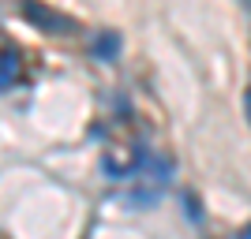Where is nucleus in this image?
<instances>
[{
	"instance_id": "obj_2",
	"label": "nucleus",
	"mask_w": 251,
	"mask_h": 239,
	"mask_svg": "<svg viewBox=\"0 0 251 239\" xmlns=\"http://www.w3.org/2000/svg\"><path fill=\"white\" fill-rule=\"evenodd\" d=\"M120 34L116 30H105V34H98L94 38V56L98 60H116V56H120Z\"/></svg>"
},
{
	"instance_id": "obj_5",
	"label": "nucleus",
	"mask_w": 251,
	"mask_h": 239,
	"mask_svg": "<svg viewBox=\"0 0 251 239\" xmlns=\"http://www.w3.org/2000/svg\"><path fill=\"white\" fill-rule=\"evenodd\" d=\"M240 239H251V228H248V232H244V236H240Z\"/></svg>"
},
{
	"instance_id": "obj_4",
	"label": "nucleus",
	"mask_w": 251,
	"mask_h": 239,
	"mask_svg": "<svg viewBox=\"0 0 251 239\" xmlns=\"http://www.w3.org/2000/svg\"><path fill=\"white\" fill-rule=\"evenodd\" d=\"M248 120H251V90H248Z\"/></svg>"
},
{
	"instance_id": "obj_3",
	"label": "nucleus",
	"mask_w": 251,
	"mask_h": 239,
	"mask_svg": "<svg viewBox=\"0 0 251 239\" xmlns=\"http://www.w3.org/2000/svg\"><path fill=\"white\" fill-rule=\"evenodd\" d=\"M15 75H19V56H15V52H4V75H0V86L11 90V86H15Z\"/></svg>"
},
{
	"instance_id": "obj_1",
	"label": "nucleus",
	"mask_w": 251,
	"mask_h": 239,
	"mask_svg": "<svg viewBox=\"0 0 251 239\" xmlns=\"http://www.w3.org/2000/svg\"><path fill=\"white\" fill-rule=\"evenodd\" d=\"M23 15H26L34 26H42V30H52V34H68V30H72V22L64 19V15H56V11L42 8V4H34V0H26V4H23Z\"/></svg>"
}]
</instances>
